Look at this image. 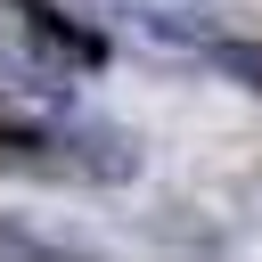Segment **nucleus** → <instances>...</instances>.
<instances>
[{
    "label": "nucleus",
    "mask_w": 262,
    "mask_h": 262,
    "mask_svg": "<svg viewBox=\"0 0 262 262\" xmlns=\"http://www.w3.org/2000/svg\"><path fill=\"white\" fill-rule=\"evenodd\" d=\"M8 16H16V33L49 57V66H74V74H98L106 66V33H90L82 16H66L57 0H0Z\"/></svg>",
    "instance_id": "nucleus-1"
},
{
    "label": "nucleus",
    "mask_w": 262,
    "mask_h": 262,
    "mask_svg": "<svg viewBox=\"0 0 262 262\" xmlns=\"http://www.w3.org/2000/svg\"><path fill=\"white\" fill-rule=\"evenodd\" d=\"M123 16H131L139 33H156V41H172V49H205V41H221V25H213L205 0H123Z\"/></svg>",
    "instance_id": "nucleus-2"
},
{
    "label": "nucleus",
    "mask_w": 262,
    "mask_h": 262,
    "mask_svg": "<svg viewBox=\"0 0 262 262\" xmlns=\"http://www.w3.org/2000/svg\"><path fill=\"white\" fill-rule=\"evenodd\" d=\"M205 66H221L237 90H262V49H254V41H229V33H221V41H205Z\"/></svg>",
    "instance_id": "nucleus-3"
}]
</instances>
